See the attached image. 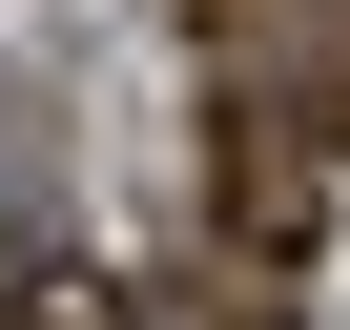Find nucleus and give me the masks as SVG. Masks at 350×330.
Returning <instances> with one entry per match:
<instances>
[{"mask_svg": "<svg viewBox=\"0 0 350 330\" xmlns=\"http://www.w3.org/2000/svg\"><path fill=\"white\" fill-rule=\"evenodd\" d=\"M288 144L350 165V0H309V62H288Z\"/></svg>", "mask_w": 350, "mask_h": 330, "instance_id": "obj_3", "label": "nucleus"}, {"mask_svg": "<svg viewBox=\"0 0 350 330\" xmlns=\"http://www.w3.org/2000/svg\"><path fill=\"white\" fill-rule=\"evenodd\" d=\"M309 227H329V207H309V165H288L268 124H227V268H268V289H288V268H309Z\"/></svg>", "mask_w": 350, "mask_h": 330, "instance_id": "obj_2", "label": "nucleus"}, {"mask_svg": "<svg viewBox=\"0 0 350 330\" xmlns=\"http://www.w3.org/2000/svg\"><path fill=\"white\" fill-rule=\"evenodd\" d=\"M0 330H124V268L83 227H0Z\"/></svg>", "mask_w": 350, "mask_h": 330, "instance_id": "obj_1", "label": "nucleus"}]
</instances>
